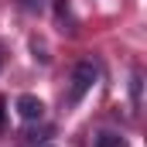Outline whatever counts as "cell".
I'll return each mask as SVG.
<instances>
[{
  "label": "cell",
  "mask_w": 147,
  "mask_h": 147,
  "mask_svg": "<svg viewBox=\"0 0 147 147\" xmlns=\"http://www.w3.org/2000/svg\"><path fill=\"white\" fill-rule=\"evenodd\" d=\"M92 147H127V140H123L120 134H110V130H106V134L96 137V144H92Z\"/></svg>",
  "instance_id": "3957f363"
},
{
  "label": "cell",
  "mask_w": 147,
  "mask_h": 147,
  "mask_svg": "<svg viewBox=\"0 0 147 147\" xmlns=\"http://www.w3.org/2000/svg\"><path fill=\"white\" fill-rule=\"evenodd\" d=\"M140 92H144V75L134 72L130 75V96H134V106H137V110H140Z\"/></svg>",
  "instance_id": "277c9868"
},
{
  "label": "cell",
  "mask_w": 147,
  "mask_h": 147,
  "mask_svg": "<svg viewBox=\"0 0 147 147\" xmlns=\"http://www.w3.org/2000/svg\"><path fill=\"white\" fill-rule=\"evenodd\" d=\"M96 75H99V72H96V65H92V62H79V65H75V72H72V96H69L72 103H79V99L92 89Z\"/></svg>",
  "instance_id": "6da1fadb"
},
{
  "label": "cell",
  "mask_w": 147,
  "mask_h": 147,
  "mask_svg": "<svg viewBox=\"0 0 147 147\" xmlns=\"http://www.w3.org/2000/svg\"><path fill=\"white\" fill-rule=\"evenodd\" d=\"M45 3H48V0H21V7H24L28 14H38V10H45Z\"/></svg>",
  "instance_id": "5b68a950"
},
{
  "label": "cell",
  "mask_w": 147,
  "mask_h": 147,
  "mask_svg": "<svg viewBox=\"0 0 147 147\" xmlns=\"http://www.w3.org/2000/svg\"><path fill=\"white\" fill-rule=\"evenodd\" d=\"M3 120H7V99L0 96V134H3Z\"/></svg>",
  "instance_id": "8992f818"
},
{
  "label": "cell",
  "mask_w": 147,
  "mask_h": 147,
  "mask_svg": "<svg viewBox=\"0 0 147 147\" xmlns=\"http://www.w3.org/2000/svg\"><path fill=\"white\" fill-rule=\"evenodd\" d=\"M17 113L24 123H38V120H45V103L31 92H24V96H17Z\"/></svg>",
  "instance_id": "7a4b0ae2"
}]
</instances>
